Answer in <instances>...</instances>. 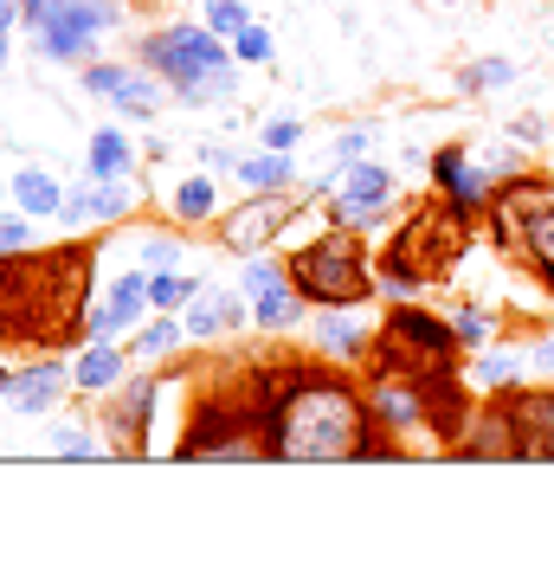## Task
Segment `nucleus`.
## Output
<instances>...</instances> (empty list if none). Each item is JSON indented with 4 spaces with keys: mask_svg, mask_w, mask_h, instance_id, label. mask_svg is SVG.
Returning <instances> with one entry per match:
<instances>
[{
    "mask_svg": "<svg viewBox=\"0 0 554 567\" xmlns=\"http://www.w3.org/2000/svg\"><path fill=\"white\" fill-rule=\"evenodd\" d=\"M265 406V445L277 464H375L400 458V445L375 425L368 381H342L322 368H258L252 374Z\"/></svg>",
    "mask_w": 554,
    "mask_h": 567,
    "instance_id": "obj_1",
    "label": "nucleus"
},
{
    "mask_svg": "<svg viewBox=\"0 0 554 567\" xmlns=\"http://www.w3.org/2000/svg\"><path fill=\"white\" fill-rule=\"evenodd\" d=\"M484 226H490V246L503 251V258H516L535 284L554 290V168L548 175L516 168V175L496 187Z\"/></svg>",
    "mask_w": 554,
    "mask_h": 567,
    "instance_id": "obj_2",
    "label": "nucleus"
},
{
    "mask_svg": "<svg viewBox=\"0 0 554 567\" xmlns=\"http://www.w3.org/2000/svg\"><path fill=\"white\" fill-rule=\"evenodd\" d=\"M464 368V342L451 336L445 317L419 310V303H393L375 329V349H368V374H413V381H432V374H458Z\"/></svg>",
    "mask_w": 554,
    "mask_h": 567,
    "instance_id": "obj_3",
    "label": "nucleus"
},
{
    "mask_svg": "<svg viewBox=\"0 0 554 567\" xmlns=\"http://www.w3.org/2000/svg\"><path fill=\"white\" fill-rule=\"evenodd\" d=\"M136 59L155 71V78H162V84H168V91H174L187 110L207 104V84H213L226 65H239V59H233V39H219L207 20H201V27L168 20V27L142 33V39H136Z\"/></svg>",
    "mask_w": 554,
    "mask_h": 567,
    "instance_id": "obj_4",
    "label": "nucleus"
},
{
    "mask_svg": "<svg viewBox=\"0 0 554 567\" xmlns=\"http://www.w3.org/2000/svg\"><path fill=\"white\" fill-rule=\"evenodd\" d=\"M290 284L310 297L316 310H355V303H368L375 297V258L361 246V233H348V226H329L322 239L290 251Z\"/></svg>",
    "mask_w": 554,
    "mask_h": 567,
    "instance_id": "obj_5",
    "label": "nucleus"
},
{
    "mask_svg": "<svg viewBox=\"0 0 554 567\" xmlns=\"http://www.w3.org/2000/svg\"><path fill=\"white\" fill-rule=\"evenodd\" d=\"M464 246H471V219H458L445 194L425 200V207H413L393 226V239H387V251H393L400 265H413L425 284H445L451 271H458Z\"/></svg>",
    "mask_w": 554,
    "mask_h": 567,
    "instance_id": "obj_6",
    "label": "nucleus"
},
{
    "mask_svg": "<svg viewBox=\"0 0 554 567\" xmlns=\"http://www.w3.org/2000/svg\"><path fill=\"white\" fill-rule=\"evenodd\" d=\"M393 194H400V168L393 162H375V155L336 162L322 219L329 226H348V233H381L387 219H393Z\"/></svg>",
    "mask_w": 554,
    "mask_h": 567,
    "instance_id": "obj_7",
    "label": "nucleus"
},
{
    "mask_svg": "<svg viewBox=\"0 0 554 567\" xmlns=\"http://www.w3.org/2000/svg\"><path fill=\"white\" fill-rule=\"evenodd\" d=\"M123 20H130L123 0H52V7H39L27 20V33H33V45L52 65H84L98 52V33L123 27Z\"/></svg>",
    "mask_w": 554,
    "mask_h": 567,
    "instance_id": "obj_8",
    "label": "nucleus"
},
{
    "mask_svg": "<svg viewBox=\"0 0 554 567\" xmlns=\"http://www.w3.org/2000/svg\"><path fill=\"white\" fill-rule=\"evenodd\" d=\"M297 219H304V200H297L290 187H277V194H245L239 207H219L213 233H219L226 251H245V258H252V251L277 246Z\"/></svg>",
    "mask_w": 554,
    "mask_h": 567,
    "instance_id": "obj_9",
    "label": "nucleus"
},
{
    "mask_svg": "<svg viewBox=\"0 0 554 567\" xmlns=\"http://www.w3.org/2000/svg\"><path fill=\"white\" fill-rule=\"evenodd\" d=\"M84 91L91 97H104L116 116H130V123H148L155 110H162V78L142 65V59H91L84 65Z\"/></svg>",
    "mask_w": 554,
    "mask_h": 567,
    "instance_id": "obj_10",
    "label": "nucleus"
},
{
    "mask_svg": "<svg viewBox=\"0 0 554 567\" xmlns=\"http://www.w3.org/2000/svg\"><path fill=\"white\" fill-rule=\"evenodd\" d=\"M503 413L516 425V458L522 464H554V381H516L496 393Z\"/></svg>",
    "mask_w": 554,
    "mask_h": 567,
    "instance_id": "obj_11",
    "label": "nucleus"
},
{
    "mask_svg": "<svg viewBox=\"0 0 554 567\" xmlns=\"http://www.w3.org/2000/svg\"><path fill=\"white\" fill-rule=\"evenodd\" d=\"M155 393H162V374L155 368H136L123 374L116 388V406H110V452L130 458V452H148V420H155Z\"/></svg>",
    "mask_w": 554,
    "mask_h": 567,
    "instance_id": "obj_12",
    "label": "nucleus"
},
{
    "mask_svg": "<svg viewBox=\"0 0 554 567\" xmlns=\"http://www.w3.org/2000/svg\"><path fill=\"white\" fill-rule=\"evenodd\" d=\"M142 187L136 181H78L65 187V207H59V226H116L123 213H136Z\"/></svg>",
    "mask_w": 554,
    "mask_h": 567,
    "instance_id": "obj_13",
    "label": "nucleus"
},
{
    "mask_svg": "<svg viewBox=\"0 0 554 567\" xmlns=\"http://www.w3.org/2000/svg\"><path fill=\"white\" fill-rule=\"evenodd\" d=\"M142 310H155V303H148V278H142V271H123V278L110 284L104 303L84 310V342H116V336H130Z\"/></svg>",
    "mask_w": 554,
    "mask_h": 567,
    "instance_id": "obj_14",
    "label": "nucleus"
},
{
    "mask_svg": "<svg viewBox=\"0 0 554 567\" xmlns=\"http://www.w3.org/2000/svg\"><path fill=\"white\" fill-rule=\"evenodd\" d=\"M245 317H252V297L245 290H194L187 297V310H181V329H187V342H213V336H239Z\"/></svg>",
    "mask_w": 554,
    "mask_h": 567,
    "instance_id": "obj_15",
    "label": "nucleus"
},
{
    "mask_svg": "<svg viewBox=\"0 0 554 567\" xmlns=\"http://www.w3.org/2000/svg\"><path fill=\"white\" fill-rule=\"evenodd\" d=\"M451 458H516V425L496 393H484V406H471L464 432L451 439Z\"/></svg>",
    "mask_w": 554,
    "mask_h": 567,
    "instance_id": "obj_16",
    "label": "nucleus"
},
{
    "mask_svg": "<svg viewBox=\"0 0 554 567\" xmlns=\"http://www.w3.org/2000/svg\"><path fill=\"white\" fill-rule=\"evenodd\" d=\"M130 361H136V354L116 349V342H84L78 361H71V388L78 393H116L123 374H130Z\"/></svg>",
    "mask_w": 554,
    "mask_h": 567,
    "instance_id": "obj_17",
    "label": "nucleus"
},
{
    "mask_svg": "<svg viewBox=\"0 0 554 567\" xmlns=\"http://www.w3.org/2000/svg\"><path fill=\"white\" fill-rule=\"evenodd\" d=\"M65 388H71V368H65V361H33V368H13V388H7V400H13L20 413H52Z\"/></svg>",
    "mask_w": 554,
    "mask_h": 567,
    "instance_id": "obj_18",
    "label": "nucleus"
},
{
    "mask_svg": "<svg viewBox=\"0 0 554 567\" xmlns=\"http://www.w3.org/2000/svg\"><path fill=\"white\" fill-rule=\"evenodd\" d=\"M316 349L329 354V361H368L375 329H368L361 317H342V303H336L329 317H316Z\"/></svg>",
    "mask_w": 554,
    "mask_h": 567,
    "instance_id": "obj_19",
    "label": "nucleus"
},
{
    "mask_svg": "<svg viewBox=\"0 0 554 567\" xmlns=\"http://www.w3.org/2000/svg\"><path fill=\"white\" fill-rule=\"evenodd\" d=\"M522 368H529V354L516 349H471V361H464V381H471V393H510L522 381Z\"/></svg>",
    "mask_w": 554,
    "mask_h": 567,
    "instance_id": "obj_20",
    "label": "nucleus"
},
{
    "mask_svg": "<svg viewBox=\"0 0 554 567\" xmlns=\"http://www.w3.org/2000/svg\"><path fill=\"white\" fill-rule=\"evenodd\" d=\"M304 310H310V297H304L290 278L265 284V290L252 297V322H258V329H271V336H290V329L304 322Z\"/></svg>",
    "mask_w": 554,
    "mask_h": 567,
    "instance_id": "obj_21",
    "label": "nucleus"
},
{
    "mask_svg": "<svg viewBox=\"0 0 554 567\" xmlns=\"http://www.w3.org/2000/svg\"><path fill=\"white\" fill-rule=\"evenodd\" d=\"M233 181L245 194H277V187H297V162H290V148H258V155H239Z\"/></svg>",
    "mask_w": 554,
    "mask_h": 567,
    "instance_id": "obj_22",
    "label": "nucleus"
},
{
    "mask_svg": "<svg viewBox=\"0 0 554 567\" xmlns=\"http://www.w3.org/2000/svg\"><path fill=\"white\" fill-rule=\"evenodd\" d=\"M136 168V142L123 136V130H98L91 148H84V175L91 181H130Z\"/></svg>",
    "mask_w": 554,
    "mask_h": 567,
    "instance_id": "obj_23",
    "label": "nucleus"
},
{
    "mask_svg": "<svg viewBox=\"0 0 554 567\" xmlns=\"http://www.w3.org/2000/svg\"><path fill=\"white\" fill-rule=\"evenodd\" d=\"M7 200L20 213H33V219H59V207H65V187L45 175V168H20L13 175V187H7Z\"/></svg>",
    "mask_w": 554,
    "mask_h": 567,
    "instance_id": "obj_24",
    "label": "nucleus"
},
{
    "mask_svg": "<svg viewBox=\"0 0 554 567\" xmlns=\"http://www.w3.org/2000/svg\"><path fill=\"white\" fill-rule=\"evenodd\" d=\"M174 219H181V226H207V219H219V187H213L207 175H187L181 187H174Z\"/></svg>",
    "mask_w": 554,
    "mask_h": 567,
    "instance_id": "obj_25",
    "label": "nucleus"
},
{
    "mask_svg": "<svg viewBox=\"0 0 554 567\" xmlns=\"http://www.w3.org/2000/svg\"><path fill=\"white\" fill-rule=\"evenodd\" d=\"M445 322H451V336L464 342V354H471V349H490V342H496V317H490L484 303H451Z\"/></svg>",
    "mask_w": 554,
    "mask_h": 567,
    "instance_id": "obj_26",
    "label": "nucleus"
},
{
    "mask_svg": "<svg viewBox=\"0 0 554 567\" xmlns=\"http://www.w3.org/2000/svg\"><path fill=\"white\" fill-rule=\"evenodd\" d=\"M375 290H381L387 303H413L419 290H425V278H419L413 265H400L393 251H381V258H375Z\"/></svg>",
    "mask_w": 554,
    "mask_h": 567,
    "instance_id": "obj_27",
    "label": "nucleus"
},
{
    "mask_svg": "<svg viewBox=\"0 0 554 567\" xmlns=\"http://www.w3.org/2000/svg\"><path fill=\"white\" fill-rule=\"evenodd\" d=\"M181 342H187V329H181V317L168 310V317H155L148 329H136V342H130V354H136V361H155V354H174Z\"/></svg>",
    "mask_w": 554,
    "mask_h": 567,
    "instance_id": "obj_28",
    "label": "nucleus"
},
{
    "mask_svg": "<svg viewBox=\"0 0 554 567\" xmlns=\"http://www.w3.org/2000/svg\"><path fill=\"white\" fill-rule=\"evenodd\" d=\"M503 84H516V59H496V52L458 71V91H464V97H478V91H503Z\"/></svg>",
    "mask_w": 554,
    "mask_h": 567,
    "instance_id": "obj_29",
    "label": "nucleus"
},
{
    "mask_svg": "<svg viewBox=\"0 0 554 567\" xmlns=\"http://www.w3.org/2000/svg\"><path fill=\"white\" fill-rule=\"evenodd\" d=\"M194 290H201V278H187V271H174V265H168V271H155V278H148V303H155V310H174V317H181Z\"/></svg>",
    "mask_w": 554,
    "mask_h": 567,
    "instance_id": "obj_30",
    "label": "nucleus"
},
{
    "mask_svg": "<svg viewBox=\"0 0 554 567\" xmlns=\"http://www.w3.org/2000/svg\"><path fill=\"white\" fill-rule=\"evenodd\" d=\"M52 452H59V458H104V439H98L91 425L59 420V425H52Z\"/></svg>",
    "mask_w": 554,
    "mask_h": 567,
    "instance_id": "obj_31",
    "label": "nucleus"
},
{
    "mask_svg": "<svg viewBox=\"0 0 554 567\" xmlns=\"http://www.w3.org/2000/svg\"><path fill=\"white\" fill-rule=\"evenodd\" d=\"M233 59H239V65H271V59H277L271 27H258V20H252L245 33H233Z\"/></svg>",
    "mask_w": 554,
    "mask_h": 567,
    "instance_id": "obj_32",
    "label": "nucleus"
},
{
    "mask_svg": "<svg viewBox=\"0 0 554 567\" xmlns=\"http://www.w3.org/2000/svg\"><path fill=\"white\" fill-rule=\"evenodd\" d=\"M136 258L142 265H155V271H168V265L187 258V246H181L174 233H136Z\"/></svg>",
    "mask_w": 554,
    "mask_h": 567,
    "instance_id": "obj_33",
    "label": "nucleus"
},
{
    "mask_svg": "<svg viewBox=\"0 0 554 567\" xmlns=\"http://www.w3.org/2000/svg\"><path fill=\"white\" fill-rule=\"evenodd\" d=\"M207 27L219 39H233V33L252 27V7H245V0H207Z\"/></svg>",
    "mask_w": 554,
    "mask_h": 567,
    "instance_id": "obj_34",
    "label": "nucleus"
},
{
    "mask_svg": "<svg viewBox=\"0 0 554 567\" xmlns=\"http://www.w3.org/2000/svg\"><path fill=\"white\" fill-rule=\"evenodd\" d=\"M297 142H304V123L297 116H271L265 123V148H297Z\"/></svg>",
    "mask_w": 554,
    "mask_h": 567,
    "instance_id": "obj_35",
    "label": "nucleus"
},
{
    "mask_svg": "<svg viewBox=\"0 0 554 567\" xmlns=\"http://www.w3.org/2000/svg\"><path fill=\"white\" fill-rule=\"evenodd\" d=\"M368 142H375V130H368V123H348L342 136H336V162H355V155H368Z\"/></svg>",
    "mask_w": 554,
    "mask_h": 567,
    "instance_id": "obj_36",
    "label": "nucleus"
},
{
    "mask_svg": "<svg viewBox=\"0 0 554 567\" xmlns=\"http://www.w3.org/2000/svg\"><path fill=\"white\" fill-rule=\"evenodd\" d=\"M548 116H542V110H529V116H516V123H510V142H548Z\"/></svg>",
    "mask_w": 554,
    "mask_h": 567,
    "instance_id": "obj_37",
    "label": "nucleus"
},
{
    "mask_svg": "<svg viewBox=\"0 0 554 567\" xmlns=\"http://www.w3.org/2000/svg\"><path fill=\"white\" fill-rule=\"evenodd\" d=\"M201 162H207L213 175H233V168H239V148H226V142H201Z\"/></svg>",
    "mask_w": 554,
    "mask_h": 567,
    "instance_id": "obj_38",
    "label": "nucleus"
},
{
    "mask_svg": "<svg viewBox=\"0 0 554 567\" xmlns=\"http://www.w3.org/2000/svg\"><path fill=\"white\" fill-rule=\"evenodd\" d=\"M529 368H535L542 381H554V336H542V342L529 349Z\"/></svg>",
    "mask_w": 554,
    "mask_h": 567,
    "instance_id": "obj_39",
    "label": "nucleus"
},
{
    "mask_svg": "<svg viewBox=\"0 0 554 567\" xmlns=\"http://www.w3.org/2000/svg\"><path fill=\"white\" fill-rule=\"evenodd\" d=\"M7 388H13V368H0V400H7Z\"/></svg>",
    "mask_w": 554,
    "mask_h": 567,
    "instance_id": "obj_40",
    "label": "nucleus"
},
{
    "mask_svg": "<svg viewBox=\"0 0 554 567\" xmlns=\"http://www.w3.org/2000/svg\"><path fill=\"white\" fill-rule=\"evenodd\" d=\"M7 187H13V181H7V175H0V200H7Z\"/></svg>",
    "mask_w": 554,
    "mask_h": 567,
    "instance_id": "obj_41",
    "label": "nucleus"
},
{
    "mask_svg": "<svg viewBox=\"0 0 554 567\" xmlns=\"http://www.w3.org/2000/svg\"><path fill=\"white\" fill-rule=\"evenodd\" d=\"M0 71H7V39H0Z\"/></svg>",
    "mask_w": 554,
    "mask_h": 567,
    "instance_id": "obj_42",
    "label": "nucleus"
},
{
    "mask_svg": "<svg viewBox=\"0 0 554 567\" xmlns=\"http://www.w3.org/2000/svg\"><path fill=\"white\" fill-rule=\"evenodd\" d=\"M548 168H554V148H548Z\"/></svg>",
    "mask_w": 554,
    "mask_h": 567,
    "instance_id": "obj_43",
    "label": "nucleus"
},
{
    "mask_svg": "<svg viewBox=\"0 0 554 567\" xmlns=\"http://www.w3.org/2000/svg\"><path fill=\"white\" fill-rule=\"evenodd\" d=\"M445 7H458V0H445Z\"/></svg>",
    "mask_w": 554,
    "mask_h": 567,
    "instance_id": "obj_44",
    "label": "nucleus"
}]
</instances>
